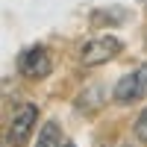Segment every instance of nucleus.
Segmentation results:
<instances>
[{
    "instance_id": "nucleus-4",
    "label": "nucleus",
    "mask_w": 147,
    "mask_h": 147,
    "mask_svg": "<svg viewBox=\"0 0 147 147\" xmlns=\"http://www.w3.org/2000/svg\"><path fill=\"white\" fill-rule=\"evenodd\" d=\"M18 71H21V77H27V80H44L47 74L53 71L47 47H41V44L27 47V50L21 53V59H18Z\"/></svg>"
},
{
    "instance_id": "nucleus-7",
    "label": "nucleus",
    "mask_w": 147,
    "mask_h": 147,
    "mask_svg": "<svg viewBox=\"0 0 147 147\" xmlns=\"http://www.w3.org/2000/svg\"><path fill=\"white\" fill-rule=\"evenodd\" d=\"M65 147H74V144H65Z\"/></svg>"
},
{
    "instance_id": "nucleus-3",
    "label": "nucleus",
    "mask_w": 147,
    "mask_h": 147,
    "mask_svg": "<svg viewBox=\"0 0 147 147\" xmlns=\"http://www.w3.org/2000/svg\"><path fill=\"white\" fill-rule=\"evenodd\" d=\"M35 121H38V109L32 103H21L15 109V115H12V121H9V144L24 147L30 141L32 129H35Z\"/></svg>"
},
{
    "instance_id": "nucleus-6",
    "label": "nucleus",
    "mask_w": 147,
    "mask_h": 147,
    "mask_svg": "<svg viewBox=\"0 0 147 147\" xmlns=\"http://www.w3.org/2000/svg\"><path fill=\"white\" fill-rule=\"evenodd\" d=\"M136 136H138V141H144L147 144V109L138 115V121H136Z\"/></svg>"
},
{
    "instance_id": "nucleus-1",
    "label": "nucleus",
    "mask_w": 147,
    "mask_h": 147,
    "mask_svg": "<svg viewBox=\"0 0 147 147\" xmlns=\"http://www.w3.org/2000/svg\"><path fill=\"white\" fill-rule=\"evenodd\" d=\"M112 97H115V103H136V100H144V97H147V62L138 65L136 71L124 74V77L118 80Z\"/></svg>"
},
{
    "instance_id": "nucleus-5",
    "label": "nucleus",
    "mask_w": 147,
    "mask_h": 147,
    "mask_svg": "<svg viewBox=\"0 0 147 147\" xmlns=\"http://www.w3.org/2000/svg\"><path fill=\"white\" fill-rule=\"evenodd\" d=\"M35 147H65L62 144V136H59V127L53 124H44L41 132H38V141H35Z\"/></svg>"
},
{
    "instance_id": "nucleus-2",
    "label": "nucleus",
    "mask_w": 147,
    "mask_h": 147,
    "mask_svg": "<svg viewBox=\"0 0 147 147\" xmlns=\"http://www.w3.org/2000/svg\"><path fill=\"white\" fill-rule=\"evenodd\" d=\"M121 44L115 35H100V38H91L88 44H82L80 50V62L85 68H97V65H106L109 59H115L121 53Z\"/></svg>"
}]
</instances>
